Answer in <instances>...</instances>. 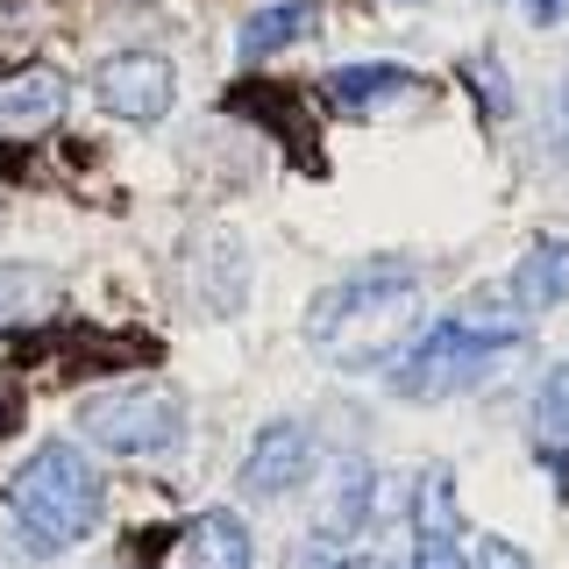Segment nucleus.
<instances>
[{
    "label": "nucleus",
    "instance_id": "9",
    "mask_svg": "<svg viewBox=\"0 0 569 569\" xmlns=\"http://www.w3.org/2000/svg\"><path fill=\"white\" fill-rule=\"evenodd\" d=\"M370 462L363 456H342L335 462V477H328V491H320V506H313V533L320 541H349L356 527H363V512H370Z\"/></svg>",
    "mask_w": 569,
    "mask_h": 569
},
{
    "label": "nucleus",
    "instance_id": "13",
    "mask_svg": "<svg viewBox=\"0 0 569 569\" xmlns=\"http://www.w3.org/2000/svg\"><path fill=\"white\" fill-rule=\"evenodd\" d=\"M58 307V278L43 263H8L0 271V328H29V320H50Z\"/></svg>",
    "mask_w": 569,
    "mask_h": 569
},
{
    "label": "nucleus",
    "instance_id": "8",
    "mask_svg": "<svg viewBox=\"0 0 569 569\" xmlns=\"http://www.w3.org/2000/svg\"><path fill=\"white\" fill-rule=\"evenodd\" d=\"M64 114V71L50 64H22L0 79V136H29V129H50Z\"/></svg>",
    "mask_w": 569,
    "mask_h": 569
},
{
    "label": "nucleus",
    "instance_id": "2",
    "mask_svg": "<svg viewBox=\"0 0 569 569\" xmlns=\"http://www.w3.org/2000/svg\"><path fill=\"white\" fill-rule=\"evenodd\" d=\"M8 512H14V527H22L29 548L58 556V548H79L86 533L100 527L107 485H100L93 456H86L79 441H43V449L8 477Z\"/></svg>",
    "mask_w": 569,
    "mask_h": 569
},
{
    "label": "nucleus",
    "instance_id": "1",
    "mask_svg": "<svg viewBox=\"0 0 569 569\" xmlns=\"http://www.w3.org/2000/svg\"><path fill=\"white\" fill-rule=\"evenodd\" d=\"M420 335V278L399 263H370L320 284L307 307V349L335 370H385Z\"/></svg>",
    "mask_w": 569,
    "mask_h": 569
},
{
    "label": "nucleus",
    "instance_id": "4",
    "mask_svg": "<svg viewBox=\"0 0 569 569\" xmlns=\"http://www.w3.org/2000/svg\"><path fill=\"white\" fill-rule=\"evenodd\" d=\"M512 349H498V342H477V335H462V328H449L441 320L435 335H420L413 349H399L391 356V391L399 399H420V406H435V399H449V391H470V385H485L498 363H506Z\"/></svg>",
    "mask_w": 569,
    "mask_h": 569
},
{
    "label": "nucleus",
    "instance_id": "18",
    "mask_svg": "<svg viewBox=\"0 0 569 569\" xmlns=\"http://www.w3.org/2000/svg\"><path fill=\"white\" fill-rule=\"evenodd\" d=\"M14 427H22V385H14V378H0V441H8Z\"/></svg>",
    "mask_w": 569,
    "mask_h": 569
},
{
    "label": "nucleus",
    "instance_id": "16",
    "mask_svg": "<svg viewBox=\"0 0 569 569\" xmlns=\"http://www.w3.org/2000/svg\"><path fill=\"white\" fill-rule=\"evenodd\" d=\"M413 569H470V556H462V541H420L413 533Z\"/></svg>",
    "mask_w": 569,
    "mask_h": 569
},
{
    "label": "nucleus",
    "instance_id": "17",
    "mask_svg": "<svg viewBox=\"0 0 569 569\" xmlns=\"http://www.w3.org/2000/svg\"><path fill=\"white\" fill-rule=\"evenodd\" d=\"M470 569H533V562H527V548H512V541H498V533H491V541H477Z\"/></svg>",
    "mask_w": 569,
    "mask_h": 569
},
{
    "label": "nucleus",
    "instance_id": "7",
    "mask_svg": "<svg viewBox=\"0 0 569 569\" xmlns=\"http://www.w3.org/2000/svg\"><path fill=\"white\" fill-rule=\"evenodd\" d=\"M498 292H506L520 313H556V307H569V242L541 236L506 278H498Z\"/></svg>",
    "mask_w": 569,
    "mask_h": 569
},
{
    "label": "nucleus",
    "instance_id": "14",
    "mask_svg": "<svg viewBox=\"0 0 569 569\" xmlns=\"http://www.w3.org/2000/svg\"><path fill=\"white\" fill-rule=\"evenodd\" d=\"M413 533H420V541H462V506H456V477L449 470H420Z\"/></svg>",
    "mask_w": 569,
    "mask_h": 569
},
{
    "label": "nucleus",
    "instance_id": "5",
    "mask_svg": "<svg viewBox=\"0 0 569 569\" xmlns=\"http://www.w3.org/2000/svg\"><path fill=\"white\" fill-rule=\"evenodd\" d=\"M93 93L114 121H164L171 100H178V71H171V58H157V50H114V58L93 71Z\"/></svg>",
    "mask_w": 569,
    "mask_h": 569
},
{
    "label": "nucleus",
    "instance_id": "12",
    "mask_svg": "<svg viewBox=\"0 0 569 569\" xmlns=\"http://www.w3.org/2000/svg\"><path fill=\"white\" fill-rule=\"evenodd\" d=\"M406 93H420V79L406 64H342L328 79V100L342 114H378V107H399Z\"/></svg>",
    "mask_w": 569,
    "mask_h": 569
},
{
    "label": "nucleus",
    "instance_id": "6",
    "mask_svg": "<svg viewBox=\"0 0 569 569\" xmlns=\"http://www.w3.org/2000/svg\"><path fill=\"white\" fill-rule=\"evenodd\" d=\"M313 462H320V449H313L307 427H299V420H271L257 441H249L236 485H242L249 498H284V491H307Z\"/></svg>",
    "mask_w": 569,
    "mask_h": 569
},
{
    "label": "nucleus",
    "instance_id": "11",
    "mask_svg": "<svg viewBox=\"0 0 569 569\" xmlns=\"http://www.w3.org/2000/svg\"><path fill=\"white\" fill-rule=\"evenodd\" d=\"M313 29H320V8H313V0H278V8H257L242 22L236 50H242V64H263V58H278V50L307 43Z\"/></svg>",
    "mask_w": 569,
    "mask_h": 569
},
{
    "label": "nucleus",
    "instance_id": "19",
    "mask_svg": "<svg viewBox=\"0 0 569 569\" xmlns=\"http://www.w3.org/2000/svg\"><path fill=\"white\" fill-rule=\"evenodd\" d=\"M527 14H533L541 29H556V22H569V0H527Z\"/></svg>",
    "mask_w": 569,
    "mask_h": 569
},
{
    "label": "nucleus",
    "instance_id": "20",
    "mask_svg": "<svg viewBox=\"0 0 569 569\" xmlns=\"http://www.w3.org/2000/svg\"><path fill=\"white\" fill-rule=\"evenodd\" d=\"M328 569H391V562H378V556H349V562H328Z\"/></svg>",
    "mask_w": 569,
    "mask_h": 569
},
{
    "label": "nucleus",
    "instance_id": "15",
    "mask_svg": "<svg viewBox=\"0 0 569 569\" xmlns=\"http://www.w3.org/2000/svg\"><path fill=\"white\" fill-rule=\"evenodd\" d=\"M541 420L548 427H569V363H556L541 378Z\"/></svg>",
    "mask_w": 569,
    "mask_h": 569
},
{
    "label": "nucleus",
    "instance_id": "3",
    "mask_svg": "<svg viewBox=\"0 0 569 569\" xmlns=\"http://www.w3.org/2000/svg\"><path fill=\"white\" fill-rule=\"evenodd\" d=\"M79 435L100 456H164L186 441V399L171 385H114L79 399Z\"/></svg>",
    "mask_w": 569,
    "mask_h": 569
},
{
    "label": "nucleus",
    "instance_id": "21",
    "mask_svg": "<svg viewBox=\"0 0 569 569\" xmlns=\"http://www.w3.org/2000/svg\"><path fill=\"white\" fill-rule=\"evenodd\" d=\"M562 114H569V93H562Z\"/></svg>",
    "mask_w": 569,
    "mask_h": 569
},
{
    "label": "nucleus",
    "instance_id": "10",
    "mask_svg": "<svg viewBox=\"0 0 569 569\" xmlns=\"http://www.w3.org/2000/svg\"><path fill=\"white\" fill-rule=\"evenodd\" d=\"M186 569H257V548H249L242 512L207 506L200 520L186 527Z\"/></svg>",
    "mask_w": 569,
    "mask_h": 569
}]
</instances>
